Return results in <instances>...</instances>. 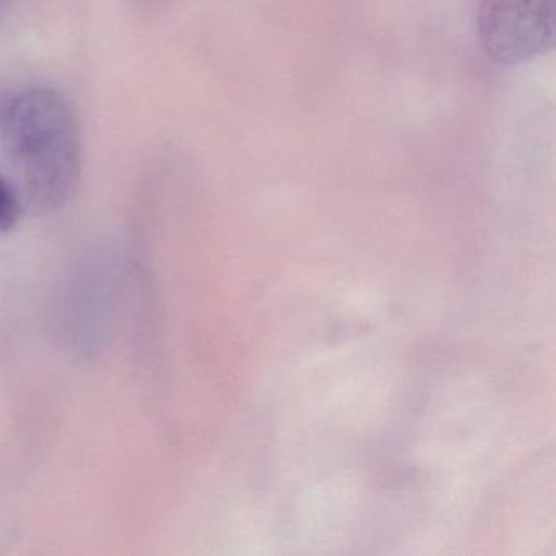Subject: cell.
<instances>
[{
    "instance_id": "obj_1",
    "label": "cell",
    "mask_w": 556,
    "mask_h": 556,
    "mask_svg": "<svg viewBox=\"0 0 556 556\" xmlns=\"http://www.w3.org/2000/svg\"><path fill=\"white\" fill-rule=\"evenodd\" d=\"M0 122L4 177L24 211L63 206L80 175L79 126L67 100L56 90L34 87L5 105Z\"/></svg>"
},
{
    "instance_id": "obj_2",
    "label": "cell",
    "mask_w": 556,
    "mask_h": 556,
    "mask_svg": "<svg viewBox=\"0 0 556 556\" xmlns=\"http://www.w3.org/2000/svg\"><path fill=\"white\" fill-rule=\"evenodd\" d=\"M478 35L496 63H530L555 47L556 0H481Z\"/></svg>"
},
{
    "instance_id": "obj_3",
    "label": "cell",
    "mask_w": 556,
    "mask_h": 556,
    "mask_svg": "<svg viewBox=\"0 0 556 556\" xmlns=\"http://www.w3.org/2000/svg\"><path fill=\"white\" fill-rule=\"evenodd\" d=\"M22 213H24V206L14 188L5 177H0V233L14 229Z\"/></svg>"
},
{
    "instance_id": "obj_4",
    "label": "cell",
    "mask_w": 556,
    "mask_h": 556,
    "mask_svg": "<svg viewBox=\"0 0 556 556\" xmlns=\"http://www.w3.org/2000/svg\"><path fill=\"white\" fill-rule=\"evenodd\" d=\"M9 0H0V15L4 12L5 5H8Z\"/></svg>"
},
{
    "instance_id": "obj_5",
    "label": "cell",
    "mask_w": 556,
    "mask_h": 556,
    "mask_svg": "<svg viewBox=\"0 0 556 556\" xmlns=\"http://www.w3.org/2000/svg\"><path fill=\"white\" fill-rule=\"evenodd\" d=\"M5 105H8V103H4L2 100H0V118H2V113H4Z\"/></svg>"
}]
</instances>
